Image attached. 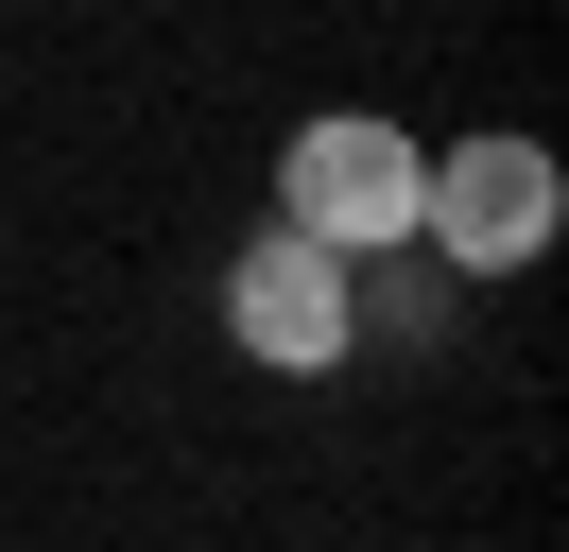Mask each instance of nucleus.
<instances>
[{
    "mask_svg": "<svg viewBox=\"0 0 569 552\" xmlns=\"http://www.w3.org/2000/svg\"><path fill=\"white\" fill-rule=\"evenodd\" d=\"M552 225H569V172H552V138H518V121H466V138H431V172H415V241L483 294V276H535L552 259Z\"/></svg>",
    "mask_w": 569,
    "mask_h": 552,
    "instance_id": "1",
    "label": "nucleus"
},
{
    "mask_svg": "<svg viewBox=\"0 0 569 552\" xmlns=\"http://www.w3.org/2000/svg\"><path fill=\"white\" fill-rule=\"evenodd\" d=\"M415 172H431L415 121H380V103H311V121L277 138V225L328 241V259H380V241H415Z\"/></svg>",
    "mask_w": 569,
    "mask_h": 552,
    "instance_id": "2",
    "label": "nucleus"
},
{
    "mask_svg": "<svg viewBox=\"0 0 569 552\" xmlns=\"http://www.w3.org/2000/svg\"><path fill=\"white\" fill-rule=\"evenodd\" d=\"M346 276H362V259H328V241L259 225L242 259H224V345H242L259 379H328V363H362V310H346Z\"/></svg>",
    "mask_w": 569,
    "mask_h": 552,
    "instance_id": "3",
    "label": "nucleus"
}]
</instances>
